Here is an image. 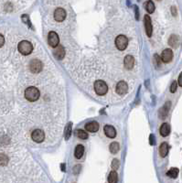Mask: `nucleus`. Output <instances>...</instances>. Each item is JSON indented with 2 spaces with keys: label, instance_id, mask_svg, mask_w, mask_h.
Instances as JSON below:
<instances>
[{
  "label": "nucleus",
  "instance_id": "nucleus-33",
  "mask_svg": "<svg viewBox=\"0 0 182 183\" xmlns=\"http://www.w3.org/2000/svg\"><path fill=\"white\" fill-rule=\"evenodd\" d=\"M4 43H5V38H4L3 35L0 34V48L4 45Z\"/></svg>",
  "mask_w": 182,
  "mask_h": 183
},
{
  "label": "nucleus",
  "instance_id": "nucleus-2",
  "mask_svg": "<svg viewBox=\"0 0 182 183\" xmlns=\"http://www.w3.org/2000/svg\"><path fill=\"white\" fill-rule=\"evenodd\" d=\"M33 50V45L29 41L22 40L19 44V51L23 55H28Z\"/></svg>",
  "mask_w": 182,
  "mask_h": 183
},
{
  "label": "nucleus",
  "instance_id": "nucleus-14",
  "mask_svg": "<svg viewBox=\"0 0 182 183\" xmlns=\"http://www.w3.org/2000/svg\"><path fill=\"white\" fill-rule=\"evenodd\" d=\"M124 67L126 69L131 70L134 67V64H135V58L131 55H127L126 57L124 58Z\"/></svg>",
  "mask_w": 182,
  "mask_h": 183
},
{
  "label": "nucleus",
  "instance_id": "nucleus-3",
  "mask_svg": "<svg viewBox=\"0 0 182 183\" xmlns=\"http://www.w3.org/2000/svg\"><path fill=\"white\" fill-rule=\"evenodd\" d=\"M94 91L97 95H105L108 91V86L103 81H96L94 82Z\"/></svg>",
  "mask_w": 182,
  "mask_h": 183
},
{
  "label": "nucleus",
  "instance_id": "nucleus-1",
  "mask_svg": "<svg viewBox=\"0 0 182 183\" xmlns=\"http://www.w3.org/2000/svg\"><path fill=\"white\" fill-rule=\"evenodd\" d=\"M40 91H38L36 87L30 86L28 88L26 89L25 91V97L29 102H35L40 98Z\"/></svg>",
  "mask_w": 182,
  "mask_h": 183
},
{
  "label": "nucleus",
  "instance_id": "nucleus-19",
  "mask_svg": "<svg viewBox=\"0 0 182 183\" xmlns=\"http://www.w3.org/2000/svg\"><path fill=\"white\" fill-rule=\"evenodd\" d=\"M168 153V145L166 143V142H164L162 143L161 145H160V147H159V154L160 156H162V158H165Z\"/></svg>",
  "mask_w": 182,
  "mask_h": 183
},
{
  "label": "nucleus",
  "instance_id": "nucleus-4",
  "mask_svg": "<svg viewBox=\"0 0 182 183\" xmlns=\"http://www.w3.org/2000/svg\"><path fill=\"white\" fill-rule=\"evenodd\" d=\"M128 45V38L124 35H119L115 38V46L119 50H124L127 48Z\"/></svg>",
  "mask_w": 182,
  "mask_h": 183
},
{
  "label": "nucleus",
  "instance_id": "nucleus-21",
  "mask_svg": "<svg viewBox=\"0 0 182 183\" xmlns=\"http://www.w3.org/2000/svg\"><path fill=\"white\" fill-rule=\"evenodd\" d=\"M179 169L177 168H172L167 172V176L169 178H176L177 177V175H179Z\"/></svg>",
  "mask_w": 182,
  "mask_h": 183
},
{
  "label": "nucleus",
  "instance_id": "nucleus-24",
  "mask_svg": "<svg viewBox=\"0 0 182 183\" xmlns=\"http://www.w3.org/2000/svg\"><path fill=\"white\" fill-rule=\"evenodd\" d=\"M146 9L148 13H153L155 11V5L154 3L151 1V0H148L146 4Z\"/></svg>",
  "mask_w": 182,
  "mask_h": 183
},
{
  "label": "nucleus",
  "instance_id": "nucleus-8",
  "mask_svg": "<svg viewBox=\"0 0 182 183\" xmlns=\"http://www.w3.org/2000/svg\"><path fill=\"white\" fill-rule=\"evenodd\" d=\"M144 21H145V28H146V35L148 37H151L152 36V32H153V27H152V22H151L150 17L146 15L144 17Z\"/></svg>",
  "mask_w": 182,
  "mask_h": 183
},
{
  "label": "nucleus",
  "instance_id": "nucleus-30",
  "mask_svg": "<svg viewBox=\"0 0 182 183\" xmlns=\"http://www.w3.org/2000/svg\"><path fill=\"white\" fill-rule=\"evenodd\" d=\"M177 82L174 81L172 82V84L170 86V91L173 93H175V91H177Z\"/></svg>",
  "mask_w": 182,
  "mask_h": 183
},
{
  "label": "nucleus",
  "instance_id": "nucleus-29",
  "mask_svg": "<svg viewBox=\"0 0 182 183\" xmlns=\"http://www.w3.org/2000/svg\"><path fill=\"white\" fill-rule=\"evenodd\" d=\"M119 165H120V163H119L118 159H114V160H113L112 168H113V169H114V170H115V169H117L119 168Z\"/></svg>",
  "mask_w": 182,
  "mask_h": 183
},
{
  "label": "nucleus",
  "instance_id": "nucleus-16",
  "mask_svg": "<svg viewBox=\"0 0 182 183\" xmlns=\"http://www.w3.org/2000/svg\"><path fill=\"white\" fill-rule=\"evenodd\" d=\"M85 129L87 130L88 132H97L99 130V124L97 122L93 121V122H90L87 125H85Z\"/></svg>",
  "mask_w": 182,
  "mask_h": 183
},
{
  "label": "nucleus",
  "instance_id": "nucleus-27",
  "mask_svg": "<svg viewBox=\"0 0 182 183\" xmlns=\"http://www.w3.org/2000/svg\"><path fill=\"white\" fill-rule=\"evenodd\" d=\"M8 162V158L4 154H0V165L1 166H6Z\"/></svg>",
  "mask_w": 182,
  "mask_h": 183
},
{
  "label": "nucleus",
  "instance_id": "nucleus-34",
  "mask_svg": "<svg viewBox=\"0 0 182 183\" xmlns=\"http://www.w3.org/2000/svg\"><path fill=\"white\" fill-rule=\"evenodd\" d=\"M171 13H172V15L173 16H177V8L175 7H171Z\"/></svg>",
  "mask_w": 182,
  "mask_h": 183
},
{
  "label": "nucleus",
  "instance_id": "nucleus-11",
  "mask_svg": "<svg viewBox=\"0 0 182 183\" xmlns=\"http://www.w3.org/2000/svg\"><path fill=\"white\" fill-rule=\"evenodd\" d=\"M173 59V52L170 49H166L164 50L162 52V55H161V60L162 62H170Z\"/></svg>",
  "mask_w": 182,
  "mask_h": 183
},
{
  "label": "nucleus",
  "instance_id": "nucleus-7",
  "mask_svg": "<svg viewBox=\"0 0 182 183\" xmlns=\"http://www.w3.org/2000/svg\"><path fill=\"white\" fill-rule=\"evenodd\" d=\"M31 137H32V139H33V140L35 141V142H37V143H41L43 140H44L45 135H44V133H43L42 130H40V129H36V130H34V131L32 132Z\"/></svg>",
  "mask_w": 182,
  "mask_h": 183
},
{
  "label": "nucleus",
  "instance_id": "nucleus-23",
  "mask_svg": "<svg viewBox=\"0 0 182 183\" xmlns=\"http://www.w3.org/2000/svg\"><path fill=\"white\" fill-rule=\"evenodd\" d=\"M117 173L115 172V170H113L110 174H109V177H108V181L110 183H115L117 182Z\"/></svg>",
  "mask_w": 182,
  "mask_h": 183
},
{
  "label": "nucleus",
  "instance_id": "nucleus-12",
  "mask_svg": "<svg viewBox=\"0 0 182 183\" xmlns=\"http://www.w3.org/2000/svg\"><path fill=\"white\" fill-rule=\"evenodd\" d=\"M103 131H105L106 136L110 138H114L116 137V130L114 126H112V125H105Z\"/></svg>",
  "mask_w": 182,
  "mask_h": 183
},
{
  "label": "nucleus",
  "instance_id": "nucleus-5",
  "mask_svg": "<svg viewBox=\"0 0 182 183\" xmlns=\"http://www.w3.org/2000/svg\"><path fill=\"white\" fill-rule=\"evenodd\" d=\"M48 41H49V44L52 47V48H56L60 43V38L58 34L54 32V31H51L49 33V36H48Z\"/></svg>",
  "mask_w": 182,
  "mask_h": 183
},
{
  "label": "nucleus",
  "instance_id": "nucleus-9",
  "mask_svg": "<svg viewBox=\"0 0 182 183\" xmlns=\"http://www.w3.org/2000/svg\"><path fill=\"white\" fill-rule=\"evenodd\" d=\"M65 17H66V11H65L63 8L59 7L54 11V19L56 21L62 22V21L65 19Z\"/></svg>",
  "mask_w": 182,
  "mask_h": 183
},
{
  "label": "nucleus",
  "instance_id": "nucleus-15",
  "mask_svg": "<svg viewBox=\"0 0 182 183\" xmlns=\"http://www.w3.org/2000/svg\"><path fill=\"white\" fill-rule=\"evenodd\" d=\"M65 56V51L62 45H58L56 47V50H54V57L58 60H62Z\"/></svg>",
  "mask_w": 182,
  "mask_h": 183
},
{
  "label": "nucleus",
  "instance_id": "nucleus-25",
  "mask_svg": "<svg viewBox=\"0 0 182 183\" xmlns=\"http://www.w3.org/2000/svg\"><path fill=\"white\" fill-rule=\"evenodd\" d=\"M71 123H69L66 126V128H65V134H64V137H65V139L68 140L69 138L71 137Z\"/></svg>",
  "mask_w": 182,
  "mask_h": 183
},
{
  "label": "nucleus",
  "instance_id": "nucleus-37",
  "mask_svg": "<svg viewBox=\"0 0 182 183\" xmlns=\"http://www.w3.org/2000/svg\"><path fill=\"white\" fill-rule=\"evenodd\" d=\"M158 1H160V0H158Z\"/></svg>",
  "mask_w": 182,
  "mask_h": 183
},
{
  "label": "nucleus",
  "instance_id": "nucleus-26",
  "mask_svg": "<svg viewBox=\"0 0 182 183\" xmlns=\"http://www.w3.org/2000/svg\"><path fill=\"white\" fill-rule=\"evenodd\" d=\"M76 136L79 138H81V139H87L88 138V134L86 133L85 131H83V130H81V129L77 130V131H76Z\"/></svg>",
  "mask_w": 182,
  "mask_h": 183
},
{
  "label": "nucleus",
  "instance_id": "nucleus-28",
  "mask_svg": "<svg viewBox=\"0 0 182 183\" xmlns=\"http://www.w3.org/2000/svg\"><path fill=\"white\" fill-rule=\"evenodd\" d=\"M22 21L25 24H28L29 27H31V23H30L29 17H28V15H22Z\"/></svg>",
  "mask_w": 182,
  "mask_h": 183
},
{
  "label": "nucleus",
  "instance_id": "nucleus-6",
  "mask_svg": "<svg viewBox=\"0 0 182 183\" xmlns=\"http://www.w3.org/2000/svg\"><path fill=\"white\" fill-rule=\"evenodd\" d=\"M30 71L34 73H38L42 70V63L40 60H32L29 63Z\"/></svg>",
  "mask_w": 182,
  "mask_h": 183
},
{
  "label": "nucleus",
  "instance_id": "nucleus-17",
  "mask_svg": "<svg viewBox=\"0 0 182 183\" xmlns=\"http://www.w3.org/2000/svg\"><path fill=\"white\" fill-rule=\"evenodd\" d=\"M168 44L173 48H177L179 45V38L177 35H171L169 40H168Z\"/></svg>",
  "mask_w": 182,
  "mask_h": 183
},
{
  "label": "nucleus",
  "instance_id": "nucleus-36",
  "mask_svg": "<svg viewBox=\"0 0 182 183\" xmlns=\"http://www.w3.org/2000/svg\"><path fill=\"white\" fill-rule=\"evenodd\" d=\"M135 8H136V19H139V12H138V7H136Z\"/></svg>",
  "mask_w": 182,
  "mask_h": 183
},
{
  "label": "nucleus",
  "instance_id": "nucleus-13",
  "mask_svg": "<svg viewBox=\"0 0 182 183\" xmlns=\"http://www.w3.org/2000/svg\"><path fill=\"white\" fill-rule=\"evenodd\" d=\"M169 107H170V102H167V103H166V104H165V105L162 108H160L159 113H158L160 118H161V119H165V118H166L167 114H168V110H169Z\"/></svg>",
  "mask_w": 182,
  "mask_h": 183
},
{
  "label": "nucleus",
  "instance_id": "nucleus-35",
  "mask_svg": "<svg viewBox=\"0 0 182 183\" xmlns=\"http://www.w3.org/2000/svg\"><path fill=\"white\" fill-rule=\"evenodd\" d=\"M179 86H181L182 87V72L180 73V75H179Z\"/></svg>",
  "mask_w": 182,
  "mask_h": 183
},
{
  "label": "nucleus",
  "instance_id": "nucleus-32",
  "mask_svg": "<svg viewBox=\"0 0 182 183\" xmlns=\"http://www.w3.org/2000/svg\"><path fill=\"white\" fill-rule=\"evenodd\" d=\"M149 143H150V145H155V137H154V135H150V137H149Z\"/></svg>",
  "mask_w": 182,
  "mask_h": 183
},
{
  "label": "nucleus",
  "instance_id": "nucleus-20",
  "mask_svg": "<svg viewBox=\"0 0 182 183\" xmlns=\"http://www.w3.org/2000/svg\"><path fill=\"white\" fill-rule=\"evenodd\" d=\"M84 153V147L82 145H78L75 147V151H74V155L76 158H81Z\"/></svg>",
  "mask_w": 182,
  "mask_h": 183
},
{
  "label": "nucleus",
  "instance_id": "nucleus-22",
  "mask_svg": "<svg viewBox=\"0 0 182 183\" xmlns=\"http://www.w3.org/2000/svg\"><path fill=\"white\" fill-rule=\"evenodd\" d=\"M110 151H111V153L113 154H115V153H117V152L119 151L120 149V146H119V144L117 142H113L111 145H110Z\"/></svg>",
  "mask_w": 182,
  "mask_h": 183
},
{
  "label": "nucleus",
  "instance_id": "nucleus-18",
  "mask_svg": "<svg viewBox=\"0 0 182 183\" xmlns=\"http://www.w3.org/2000/svg\"><path fill=\"white\" fill-rule=\"evenodd\" d=\"M160 135H161L162 137H167L168 135L170 133V126L168 124L165 123L161 125V127H160Z\"/></svg>",
  "mask_w": 182,
  "mask_h": 183
},
{
  "label": "nucleus",
  "instance_id": "nucleus-10",
  "mask_svg": "<svg viewBox=\"0 0 182 183\" xmlns=\"http://www.w3.org/2000/svg\"><path fill=\"white\" fill-rule=\"evenodd\" d=\"M116 93L119 95H124L128 91V86L125 82H119L116 85Z\"/></svg>",
  "mask_w": 182,
  "mask_h": 183
},
{
  "label": "nucleus",
  "instance_id": "nucleus-31",
  "mask_svg": "<svg viewBox=\"0 0 182 183\" xmlns=\"http://www.w3.org/2000/svg\"><path fill=\"white\" fill-rule=\"evenodd\" d=\"M154 59H155V62H156V64H157V66H159L160 63H161V59L159 58V56L158 54H155Z\"/></svg>",
  "mask_w": 182,
  "mask_h": 183
}]
</instances>
